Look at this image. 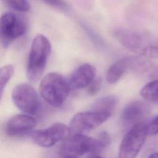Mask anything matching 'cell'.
<instances>
[{
	"instance_id": "cell-21",
	"label": "cell",
	"mask_w": 158,
	"mask_h": 158,
	"mask_svg": "<svg viewBox=\"0 0 158 158\" xmlns=\"http://www.w3.org/2000/svg\"><path fill=\"white\" fill-rule=\"evenodd\" d=\"M148 158H158V152H154L152 153Z\"/></svg>"
},
{
	"instance_id": "cell-11",
	"label": "cell",
	"mask_w": 158,
	"mask_h": 158,
	"mask_svg": "<svg viewBox=\"0 0 158 158\" xmlns=\"http://www.w3.org/2000/svg\"><path fill=\"white\" fill-rule=\"evenodd\" d=\"M95 77V68L89 64H83L71 73L67 80L71 89H80L88 87Z\"/></svg>"
},
{
	"instance_id": "cell-14",
	"label": "cell",
	"mask_w": 158,
	"mask_h": 158,
	"mask_svg": "<svg viewBox=\"0 0 158 158\" xmlns=\"http://www.w3.org/2000/svg\"><path fill=\"white\" fill-rule=\"evenodd\" d=\"M117 103L118 99L116 96L113 95L106 96L96 100L92 104L91 110L112 115Z\"/></svg>"
},
{
	"instance_id": "cell-17",
	"label": "cell",
	"mask_w": 158,
	"mask_h": 158,
	"mask_svg": "<svg viewBox=\"0 0 158 158\" xmlns=\"http://www.w3.org/2000/svg\"><path fill=\"white\" fill-rule=\"evenodd\" d=\"M2 1L6 6L18 12H27L30 8L28 0H2Z\"/></svg>"
},
{
	"instance_id": "cell-20",
	"label": "cell",
	"mask_w": 158,
	"mask_h": 158,
	"mask_svg": "<svg viewBox=\"0 0 158 158\" xmlns=\"http://www.w3.org/2000/svg\"><path fill=\"white\" fill-rule=\"evenodd\" d=\"M48 4L60 9H64L66 8V4L63 0H43Z\"/></svg>"
},
{
	"instance_id": "cell-16",
	"label": "cell",
	"mask_w": 158,
	"mask_h": 158,
	"mask_svg": "<svg viewBox=\"0 0 158 158\" xmlns=\"http://www.w3.org/2000/svg\"><path fill=\"white\" fill-rule=\"evenodd\" d=\"M14 73V69L12 65H6L0 70V92L2 96L3 90Z\"/></svg>"
},
{
	"instance_id": "cell-18",
	"label": "cell",
	"mask_w": 158,
	"mask_h": 158,
	"mask_svg": "<svg viewBox=\"0 0 158 158\" xmlns=\"http://www.w3.org/2000/svg\"><path fill=\"white\" fill-rule=\"evenodd\" d=\"M102 86V78L101 77H95L90 83L88 88V93L91 96H94L98 94Z\"/></svg>"
},
{
	"instance_id": "cell-22",
	"label": "cell",
	"mask_w": 158,
	"mask_h": 158,
	"mask_svg": "<svg viewBox=\"0 0 158 158\" xmlns=\"http://www.w3.org/2000/svg\"><path fill=\"white\" fill-rule=\"evenodd\" d=\"M90 158H102V157H100V156H93V157H91Z\"/></svg>"
},
{
	"instance_id": "cell-12",
	"label": "cell",
	"mask_w": 158,
	"mask_h": 158,
	"mask_svg": "<svg viewBox=\"0 0 158 158\" xmlns=\"http://www.w3.org/2000/svg\"><path fill=\"white\" fill-rule=\"evenodd\" d=\"M35 125L36 121L31 115L25 114L15 115L7 121L6 133L9 136L20 135L29 133Z\"/></svg>"
},
{
	"instance_id": "cell-19",
	"label": "cell",
	"mask_w": 158,
	"mask_h": 158,
	"mask_svg": "<svg viewBox=\"0 0 158 158\" xmlns=\"http://www.w3.org/2000/svg\"><path fill=\"white\" fill-rule=\"evenodd\" d=\"M148 135H155L158 134V116L153 118L146 125Z\"/></svg>"
},
{
	"instance_id": "cell-4",
	"label": "cell",
	"mask_w": 158,
	"mask_h": 158,
	"mask_svg": "<svg viewBox=\"0 0 158 158\" xmlns=\"http://www.w3.org/2000/svg\"><path fill=\"white\" fill-rule=\"evenodd\" d=\"M70 89L68 80L56 72L46 74L41 80L39 87L41 97L54 107H59L65 102Z\"/></svg>"
},
{
	"instance_id": "cell-9",
	"label": "cell",
	"mask_w": 158,
	"mask_h": 158,
	"mask_svg": "<svg viewBox=\"0 0 158 158\" xmlns=\"http://www.w3.org/2000/svg\"><path fill=\"white\" fill-rule=\"evenodd\" d=\"M69 135V128L62 123H53L46 128L30 133V136L33 142L43 148L51 147L59 141L65 139Z\"/></svg>"
},
{
	"instance_id": "cell-13",
	"label": "cell",
	"mask_w": 158,
	"mask_h": 158,
	"mask_svg": "<svg viewBox=\"0 0 158 158\" xmlns=\"http://www.w3.org/2000/svg\"><path fill=\"white\" fill-rule=\"evenodd\" d=\"M131 58H122L113 63L108 69L106 80L110 84L117 83L132 64Z\"/></svg>"
},
{
	"instance_id": "cell-2",
	"label": "cell",
	"mask_w": 158,
	"mask_h": 158,
	"mask_svg": "<svg viewBox=\"0 0 158 158\" xmlns=\"http://www.w3.org/2000/svg\"><path fill=\"white\" fill-rule=\"evenodd\" d=\"M108 144L106 139L99 136L93 138L83 134L69 135L62 144L59 153L62 158H78L86 153L100 151Z\"/></svg>"
},
{
	"instance_id": "cell-8",
	"label": "cell",
	"mask_w": 158,
	"mask_h": 158,
	"mask_svg": "<svg viewBox=\"0 0 158 158\" xmlns=\"http://www.w3.org/2000/svg\"><path fill=\"white\" fill-rule=\"evenodd\" d=\"M111 114L90 110L76 114L72 118L69 125L70 135L83 134L95 129L105 122Z\"/></svg>"
},
{
	"instance_id": "cell-6",
	"label": "cell",
	"mask_w": 158,
	"mask_h": 158,
	"mask_svg": "<svg viewBox=\"0 0 158 158\" xmlns=\"http://www.w3.org/2000/svg\"><path fill=\"white\" fill-rule=\"evenodd\" d=\"M146 125L143 122L129 129L120 143L118 158H136L148 135Z\"/></svg>"
},
{
	"instance_id": "cell-7",
	"label": "cell",
	"mask_w": 158,
	"mask_h": 158,
	"mask_svg": "<svg viewBox=\"0 0 158 158\" xmlns=\"http://www.w3.org/2000/svg\"><path fill=\"white\" fill-rule=\"evenodd\" d=\"M27 25L19 15L12 12H5L1 17L0 38L2 46L7 48L12 42L22 36Z\"/></svg>"
},
{
	"instance_id": "cell-23",
	"label": "cell",
	"mask_w": 158,
	"mask_h": 158,
	"mask_svg": "<svg viewBox=\"0 0 158 158\" xmlns=\"http://www.w3.org/2000/svg\"><path fill=\"white\" fill-rule=\"evenodd\" d=\"M66 158H76V157H66Z\"/></svg>"
},
{
	"instance_id": "cell-3",
	"label": "cell",
	"mask_w": 158,
	"mask_h": 158,
	"mask_svg": "<svg viewBox=\"0 0 158 158\" xmlns=\"http://www.w3.org/2000/svg\"><path fill=\"white\" fill-rule=\"evenodd\" d=\"M51 49L49 40L38 34L33 39L28 56L27 77L31 82L36 81L42 75Z\"/></svg>"
},
{
	"instance_id": "cell-5",
	"label": "cell",
	"mask_w": 158,
	"mask_h": 158,
	"mask_svg": "<svg viewBox=\"0 0 158 158\" xmlns=\"http://www.w3.org/2000/svg\"><path fill=\"white\" fill-rule=\"evenodd\" d=\"M12 99L20 110L30 115L36 114L41 106L38 94L27 83L19 84L14 88Z\"/></svg>"
},
{
	"instance_id": "cell-10",
	"label": "cell",
	"mask_w": 158,
	"mask_h": 158,
	"mask_svg": "<svg viewBox=\"0 0 158 158\" xmlns=\"http://www.w3.org/2000/svg\"><path fill=\"white\" fill-rule=\"evenodd\" d=\"M149 112L148 106L143 101H134L128 104L123 109L120 120L123 126L131 128L143 122L142 120Z\"/></svg>"
},
{
	"instance_id": "cell-1",
	"label": "cell",
	"mask_w": 158,
	"mask_h": 158,
	"mask_svg": "<svg viewBox=\"0 0 158 158\" xmlns=\"http://www.w3.org/2000/svg\"><path fill=\"white\" fill-rule=\"evenodd\" d=\"M114 38L125 48L135 54L151 59H158V37L139 30L118 28Z\"/></svg>"
},
{
	"instance_id": "cell-15",
	"label": "cell",
	"mask_w": 158,
	"mask_h": 158,
	"mask_svg": "<svg viewBox=\"0 0 158 158\" xmlns=\"http://www.w3.org/2000/svg\"><path fill=\"white\" fill-rule=\"evenodd\" d=\"M140 94L146 101L158 104V79L152 80L144 85Z\"/></svg>"
}]
</instances>
